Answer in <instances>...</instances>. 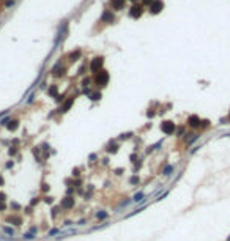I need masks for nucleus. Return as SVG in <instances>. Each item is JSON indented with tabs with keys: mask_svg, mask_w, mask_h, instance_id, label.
I'll use <instances>...</instances> for the list:
<instances>
[{
	"mask_svg": "<svg viewBox=\"0 0 230 241\" xmlns=\"http://www.w3.org/2000/svg\"><path fill=\"white\" fill-rule=\"evenodd\" d=\"M95 82H96V85H99V87H104V85H107V82H109V73H107V71L98 73V74H96V77H95Z\"/></svg>",
	"mask_w": 230,
	"mask_h": 241,
	"instance_id": "1",
	"label": "nucleus"
},
{
	"mask_svg": "<svg viewBox=\"0 0 230 241\" xmlns=\"http://www.w3.org/2000/svg\"><path fill=\"white\" fill-rule=\"evenodd\" d=\"M129 183H131V184H137V183H139V177H131Z\"/></svg>",
	"mask_w": 230,
	"mask_h": 241,
	"instance_id": "24",
	"label": "nucleus"
},
{
	"mask_svg": "<svg viewBox=\"0 0 230 241\" xmlns=\"http://www.w3.org/2000/svg\"><path fill=\"white\" fill-rule=\"evenodd\" d=\"M114 14L110 13V11H104L103 13V16H101V21L103 22H107V24H112V22H114Z\"/></svg>",
	"mask_w": 230,
	"mask_h": 241,
	"instance_id": "8",
	"label": "nucleus"
},
{
	"mask_svg": "<svg viewBox=\"0 0 230 241\" xmlns=\"http://www.w3.org/2000/svg\"><path fill=\"white\" fill-rule=\"evenodd\" d=\"M57 233H60V230H58V228H52V230H49L48 236H54V235H57Z\"/></svg>",
	"mask_w": 230,
	"mask_h": 241,
	"instance_id": "22",
	"label": "nucleus"
},
{
	"mask_svg": "<svg viewBox=\"0 0 230 241\" xmlns=\"http://www.w3.org/2000/svg\"><path fill=\"white\" fill-rule=\"evenodd\" d=\"M124 2H126V0H110V5L114 10H122L124 6Z\"/></svg>",
	"mask_w": 230,
	"mask_h": 241,
	"instance_id": "9",
	"label": "nucleus"
},
{
	"mask_svg": "<svg viewBox=\"0 0 230 241\" xmlns=\"http://www.w3.org/2000/svg\"><path fill=\"white\" fill-rule=\"evenodd\" d=\"M96 217H98V219H106L107 213L106 211H98V213H96Z\"/></svg>",
	"mask_w": 230,
	"mask_h": 241,
	"instance_id": "18",
	"label": "nucleus"
},
{
	"mask_svg": "<svg viewBox=\"0 0 230 241\" xmlns=\"http://www.w3.org/2000/svg\"><path fill=\"white\" fill-rule=\"evenodd\" d=\"M17 126H19V122H17V120H10L8 125H6V128H8L10 131H16Z\"/></svg>",
	"mask_w": 230,
	"mask_h": 241,
	"instance_id": "11",
	"label": "nucleus"
},
{
	"mask_svg": "<svg viewBox=\"0 0 230 241\" xmlns=\"http://www.w3.org/2000/svg\"><path fill=\"white\" fill-rule=\"evenodd\" d=\"M132 2H137V0H132Z\"/></svg>",
	"mask_w": 230,
	"mask_h": 241,
	"instance_id": "38",
	"label": "nucleus"
},
{
	"mask_svg": "<svg viewBox=\"0 0 230 241\" xmlns=\"http://www.w3.org/2000/svg\"><path fill=\"white\" fill-rule=\"evenodd\" d=\"M3 232H5L8 236H13V235H14V230H13L11 227H6V225H3Z\"/></svg>",
	"mask_w": 230,
	"mask_h": 241,
	"instance_id": "15",
	"label": "nucleus"
},
{
	"mask_svg": "<svg viewBox=\"0 0 230 241\" xmlns=\"http://www.w3.org/2000/svg\"><path fill=\"white\" fill-rule=\"evenodd\" d=\"M8 221L11 224H14V225H22V217L21 216H11Z\"/></svg>",
	"mask_w": 230,
	"mask_h": 241,
	"instance_id": "12",
	"label": "nucleus"
},
{
	"mask_svg": "<svg viewBox=\"0 0 230 241\" xmlns=\"http://www.w3.org/2000/svg\"><path fill=\"white\" fill-rule=\"evenodd\" d=\"M73 103H74V99H73V98H69L68 101H65V104H63V106H62L60 112H66V110H69V107L73 106Z\"/></svg>",
	"mask_w": 230,
	"mask_h": 241,
	"instance_id": "10",
	"label": "nucleus"
},
{
	"mask_svg": "<svg viewBox=\"0 0 230 241\" xmlns=\"http://www.w3.org/2000/svg\"><path fill=\"white\" fill-rule=\"evenodd\" d=\"M173 172V166H166V169L162 170V175H166V177H169L170 173Z\"/></svg>",
	"mask_w": 230,
	"mask_h": 241,
	"instance_id": "14",
	"label": "nucleus"
},
{
	"mask_svg": "<svg viewBox=\"0 0 230 241\" xmlns=\"http://www.w3.org/2000/svg\"><path fill=\"white\" fill-rule=\"evenodd\" d=\"M132 200H134V202H137V203H140V202H143V200H145V194H143V192H137V194H134Z\"/></svg>",
	"mask_w": 230,
	"mask_h": 241,
	"instance_id": "13",
	"label": "nucleus"
},
{
	"mask_svg": "<svg viewBox=\"0 0 230 241\" xmlns=\"http://www.w3.org/2000/svg\"><path fill=\"white\" fill-rule=\"evenodd\" d=\"M151 2H153V0H143V3H147V5H150Z\"/></svg>",
	"mask_w": 230,
	"mask_h": 241,
	"instance_id": "35",
	"label": "nucleus"
},
{
	"mask_svg": "<svg viewBox=\"0 0 230 241\" xmlns=\"http://www.w3.org/2000/svg\"><path fill=\"white\" fill-rule=\"evenodd\" d=\"M147 117H148V118H151V117H154V112H153V110H148V112H147Z\"/></svg>",
	"mask_w": 230,
	"mask_h": 241,
	"instance_id": "29",
	"label": "nucleus"
},
{
	"mask_svg": "<svg viewBox=\"0 0 230 241\" xmlns=\"http://www.w3.org/2000/svg\"><path fill=\"white\" fill-rule=\"evenodd\" d=\"M8 153L11 154V156H14V154H16V148H14V147H11V148H10V151H8Z\"/></svg>",
	"mask_w": 230,
	"mask_h": 241,
	"instance_id": "28",
	"label": "nucleus"
},
{
	"mask_svg": "<svg viewBox=\"0 0 230 241\" xmlns=\"http://www.w3.org/2000/svg\"><path fill=\"white\" fill-rule=\"evenodd\" d=\"M161 129H162V133H164V134L170 136V134L175 133V129H177V128H175V123L173 122H164L161 125Z\"/></svg>",
	"mask_w": 230,
	"mask_h": 241,
	"instance_id": "3",
	"label": "nucleus"
},
{
	"mask_svg": "<svg viewBox=\"0 0 230 241\" xmlns=\"http://www.w3.org/2000/svg\"><path fill=\"white\" fill-rule=\"evenodd\" d=\"M103 63H104V60H103V57H96V58H93L92 60V63H90V69L93 73H98L101 66H103Z\"/></svg>",
	"mask_w": 230,
	"mask_h": 241,
	"instance_id": "4",
	"label": "nucleus"
},
{
	"mask_svg": "<svg viewBox=\"0 0 230 241\" xmlns=\"http://www.w3.org/2000/svg\"><path fill=\"white\" fill-rule=\"evenodd\" d=\"M10 120H11V118H10V117H6V118H3V120H2V122H0V125H3V126H6V125H8V122H10Z\"/></svg>",
	"mask_w": 230,
	"mask_h": 241,
	"instance_id": "25",
	"label": "nucleus"
},
{
	"mask_svg": "<svg viewBox=\"0 0 230 241\" xmlns=\"http://www.w3.org/2000/svg\"><path fill=\"white\" fill-rule=\"evenodd\" d=\"M44 202H46V203H52V199H50V197H46Z\"/></svg>",
	"mask_w": 230,
	"mask_h": 241,
	"instance_id": "32",
	"label": "nucleus"
},
{
	"mask_svg": "<svg viewBox=\"0 0 230 241\" xmlns=\"http://www.w3.org/2000/svg\"><path fill=\"white\" fill-rule=\"evenodd\" d=\"M0 184H3V178L2 177H0Z\"/></svg>",
	"mask_w": 230,
	"mask_h": 241,
	"instance_id": "36",
	"label": "nucleus"
},
{
	"mask_svg": "<svg viewBox=\"0 0 230 241\" xmlns=\"http://www.w3.org/2000/svg\"><path fill=\"white\" fill-rule=\"evenodd\" d=\"M200 126H203V128H208V126H210V122H208V120H203Z\"/></svg>",
	"mask_w": 230,
	"mask_h": 241,
	"instance_id": "27",
	"label": "nucleus"
},
{
	"mask_svg": "<svg viewBox=\"0 0 230 241\" xmlns=\"http://www.w3.org/2000/svg\"><path fill=\"white\" fill-rule=\"evenodd\" d=\"M73 177H79V170H73Z\"/></svg>",
	"mask_w": 230,
	"mask_h": 241,
	"instance_id": "30",
	"label": "nucleus"
},
{
	"mask_svg": "<svg viewBox=\"0 0 230 241\" xmlns=\"http://www.w3.org/2000/svg\"><path fill=\"white\" fill-rule=\"evenodd\" d=\"M60 207L62 208H65V210H71L74 207V197H65V199H62V203H60Z\"/></svg>",
	"mask_w": 230,
	"mask_h": 241,
	"instance_id": "6",
	"label": "nucleus"
},
{
	"mask_svg": "<svg viewBox=\"0 0 230 241\" xmlns=\"http://www.w3.org/2000/svg\"><path fill=\"white\" fill-rule=\"evenodd\" d=\"M164 8V3L161 2V0H153V2L150 3V13L151 14H159Z\"/></svg>",
	"mask_w": 230,
	"mask_h": 241,
	"instance_id": "2",
	"label": "nucleus"
},
{
	"mask_svg": "<svg viewBox=\"0 0 230 241\" xmlns=\"http://www.w3.org/2000/svg\"><path fill=\"white\" fill-rule=\"evenodd\" d=\"M117 150H118V145H110L107 148V153H117Z\"/></svg>",
	"mask_w": 230,
	"mask_h": 241,
	"instance_id": "19",
	"label": "nucleus"
},
{
	"mask_svg": "<svg viewBox=\"0 0 230 241\" xmlns=\"http://www.w3.org/2000/svg\"><path fill=\"white\" fill-rule=\"evenodd\" d=\"M13 3H14V0H8V2H6V6H13Z\"/></svg>",
	"mask_w": 230,
	"mask_h": 241,
	"instance_id": "31",
	"label": "nucleus"
},
{
	"mask_svg": "<svg viewBox=\"0 0 230 241\" xmlns=\"http://www.w3.org/2000/svg\"><path fill=\"white\" fill-rule=\"evenodd\" d=\"M188 125H189V128H200L202 120L199 118L197 115H191L189 118H188Z\"/></svg>",
	"mask_w": 230,
	"mask_h": 241,
	"instance_id": "7",
	"label": "nucleus"
},
{
	"mask_svg": "<svg viewBox=\"0 0 230 241\" xmlns=\"http://www.w3.org/2000/svg\"><path fill=\"white\" fill-rule=\"evenodd\" d=\"M90 98H92L93 101H98V99H101V93H98V92H96V93H92Z\"/></svg>",
	"mask_w": 230,
	"mask_h": 241,
	"instance_id": "20",
	"label": "nucleus"
},
{
	"mask_svg": "<svg viewBox=\"0 0 230 241\" xmlns=\"http://www.w3.org/2000/svg\"><path fill=\"white\" fill-rule=\"evenodd\" d=\"M30 232H32V233H36V232H38V228H36V227H35V225H33V227L30 228Z\"/></svg>",
	"mask_w": 230,
	"mask_h": 241,
	"instance_id": "34",
	"label": "nucleus"
},
{
	"mask_svg": "<svg viewBox=\"0 0 230 241\" xmlns=\"http://www.w3.org/2000/svg\"><path fill=\"white\" fill-rule=\"evenodd\" d=\"M88 84H90V79H84L82 80V87L84 88H88Z\"/></svg>",
	"mask_w": 230,
	"mask_h": 241,
	"instance_id": "26",
	"label": "nucleus"
},
{
	"mask_svg": "<svg viewBox=\"0 0 230 241\" xmlns=\"http://www.w3.org/2000/svg\"><path fill=\"white\" fill-rule=\"evenodd\" d=\"M49 95L54 96V98H57V87H55V85H52V87L49 88Z\"/></svg>",
	"mask_w": 230,
	"mask_h": 241,
	"instance_id": "17",
	"label": "nucleus"
},
{
	"mask_svg": "<svg viewBox=\"0 0 230 241\" xmlns=\"http://www.w3.org/2000/svg\"><path fill=\"white\" fill-rule=\"evenodd\" d=\"M11 207H13L14 210H19V208H21V207H19V205H17V203H11Z\"/></svg>",
	"mask_w": 230,
	"mask_h": 241,
	"instance_id": "33",
	"label": "nucleus"
},
{
	"mask_svg": "<svg viewBox=\"0 0 230 241\" xmlns=\"http://www.w3.org/2000/svg\"><path fill=\"white\" fill-rule=\"evenodd\" d=\"M79 57H80V52H79V50H76V52L71 54V60H73V61L76 60V58H79Z\"/></svg>",
	"mask_w": 230,
	"mask_h": 241,
	"instance_id": "21",
	"label": "nucleus"
},
{
	"mask_svg": "<svg viewBox=\"0 0 230 241\" xmlns=\"http://www.w3.org/2000/svg\"><path fill=\"white\" fill-rule=\"evenodd\" d=\"M22 238L27 240V241H32V240H35V235H33L32 232H29V233H24V235H22Z\"/></svg>",
	"mask_w": 230,
	"mask_h": 241,
	"instance_id": "16",
	"label": "nucleus"
},
{
	"mask_svg": "<svg viewBox=\"0 0 230 241\" xmlns=\"http://www.w3.org/2000/svg\"><path fill=\"white\" fill-rule=\"evenodd\" d=\"M132 136V133H126V134H122L120 136V140H124V139H129Z\"/></svg>",
	"mask_w": 230,
	"mask_h": 241,
	"instance_id": "23",
	"label": "nucleus"
},
{
	"mask_svg": "<svg viewBox=\"0 0 230 241\" xmlns=\"http://www.w3.org/2000/svg\"><path fill=\"white\" fill-rule=\"evenodd\" d=\"M142 13H143V8L140 5H132V8L129 10V16L134 17V19L140 17V16H142Z\"/></svg>",
	"mask_w": 230,
	"mask_h": 241,
	"instance_id": "5",
	"label": "nucleus"
},
{
	"mask_svg": "<svg viewBox=\"0 0 230 241\" xmlns=\"http://www.w3.org/2000/svg\"><path fill=\"white\" fill-rule=\"evenodd\" d=\"M227 241H230V236H229V238H227Z\"/></svg>",
	"mask_w": 230,
	"mask_h": 241,
	"instance_id": "37",
	"label": "nucleus"
}]
</instances>
